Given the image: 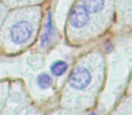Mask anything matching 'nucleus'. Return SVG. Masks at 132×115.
Returning a JSON list of instances; mask_svg holds the SVG:
<instances>
[{
	"mask_svg": "<svg viewBox=\"0 0 132 115\" xmlns=\"http://www.w3.org/2000/svg\"><path fill=\"white\" fill-rule=\"evenodd\" d=\"M89 115H96V114H95V113H90Z\"/></svg>",
	"mask_w": 132,
	"mask_h": 115,
	"instance_id": "nucleus-9",
	"label": "nucleus"
},
{
	"mask_svg": "<svg viewBox=\"0 0 132 115\" xmlns=\"http://www.w3.org/2000/svg\"><path fill=\"white\" fill-rule=\"evenodd\" d=\"M70 25L74 29H83L91 22V17L82 4L76 5L70 14Z\"/></svg>",
	"mask_w": 132,
	"mask_h": 115,
	"instance_id": "nucleus-3",
	"label": "nucleus"
},
{
	"mask_svg": "<svg viewBox=\"0 0 132 115\" xmlns=\"http://www.w3.org/2000/svg\"><path fill=\"white\" fill-rule=\"evenodd\" d=\"M54 35V26L52 22V16L51 14L49 13L46 19V23L44 25V31L42 36L40 38V45L42 48H47L51 44V42Z\"/></svg>",
	"mask_w": 132,
	"mask_h": 115,
	"instance_id": "nucleus-5",
	"label": "nucleus"
},
{
	"mask_svg": "<svg viewBox=\"0 0 132 115\" xmlns=\"http://www.w3.org/2000/svg\"><path fill=\"white\" fill-rule=\"evenodd\" d=\"M51 83H52V79L46 73L40 74L37 77V84L40 88H48L49 86H51Z\"/></svg>",
	"mask_w": 132,
	"mask_h": 115,
	"instance_id": "nucleus-7",
	"label": "nucleus"
},
{
	"mask_svg": "<svg viewBox=\"0 0 132 115\" xmlns=\"http://www.w3.org/2000/svg\"><path fill=\"white\" fill-rule=\"evenodd\" d=\"M91 74L85 67L79 66L74 69L68 79V85L77 90H84L91 82Z\"/></svg>",
	"mask_w": 132,
	"mask_h": 115,
	"instance_id": "nucleus-2",
	"label": "nucleus"
},
{
	"mask_svg": "<svg viewBox=\"0 0 132 115\" xmlns=\"http://www.w3.org/2000/svg\"><path fill=\"white\" fill-rule=\"evenodd\" d=\"M68 63L62 60H57L54 62L51 67V71L56 77H60L68 70Z\"/></svg>",
	"mask_w": 132,
	"mask_h": 115,
	"instance_id": "nucleus-6",
	"label": "nucleus"
},
{
	"mask_svg": "<svg viewBox=\"0 0 132 115\" xmlns=\"http://www.w3.org/2000/svg\"><path fill=\"white\" fill-rule=\"evenodd\" d=\"M32 23L28 20L15 22L9 30V39L14 44L21 45L30 40L33 33Z\"/></svg>",
	"mask_w": 132,
	"mask_h": 115,
	"instance_id": "nucleus-1",
	"label": "nucleus"
},
{
	"mask_svg": "<svg viewBox=\"0 0 132 115\" xmlns=\"http://www.w3.org/2000/svg\"><path fill=\"white\" fill-rule=\"evenodd\" d=\"M119 4H120V7H129V10L132 9V0H119Z\"/></svg>",
	"mask_w": 132,
	"mask_h": 115,
	"instance_id": "nucleus-8",
	"label": "nucleus"
},
{
	"mask_svg": "<svg viewBox=\"0 0 132 115\" xmlns=\"http://www.w3.org/2000/svg\"><path fill=\"white\" fill-rule=\"evenodd\" d=\"M111 0H83L82 5L90 15H98L105 13L109 7H111Z\"/></svg>",
	"mask_w": 132,
	"mask_h": 115,
	"instance_id": "nucleus-4",
	"label": "nucleus"
}]
</instances>
